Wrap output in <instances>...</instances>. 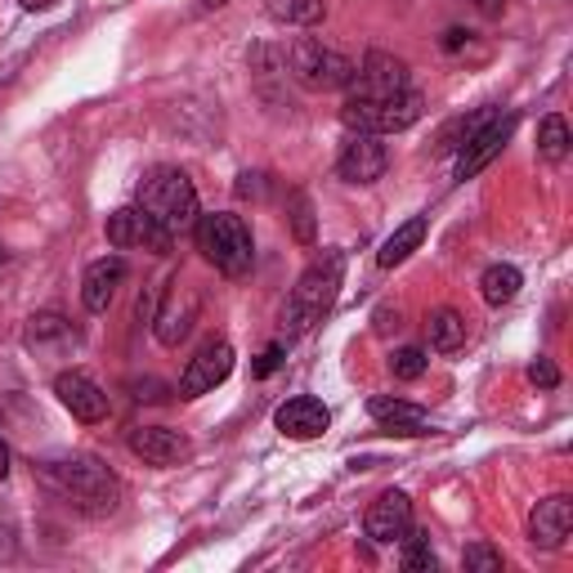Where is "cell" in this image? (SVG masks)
<instances>
[{
	"mask_svg": "<svg viewBox=\"0 0 573 573\" xmlns=\"http://www.w3.org/2000/svg\"><path fill=\"white\" fill-rule=\"evenodd\" d=\"M368 412H372L377 425L390 430V435H430V417L417 403H403V399H390V394H372Z\"/></svg>",
	"mask_w": 573,
	"mask_h": 573,
	"instance_id": "cell-19",
	"label": "cell"
},
{
	"mask_svg": "<svg viewBox=\"0 0 573 573\" xmlns=\"http://www.w3.org/2000/svg\"><path fill=\"white\" fill-rule=\"evenodd\" d=\"M238 193H242V197H251V193H260V175H242V184H238Z\"/></svg>",
	"mask_w": 573,
	"mask_h": 573,
	"instance_id": "cell-35",
	"label": "cell"
},
{
	"mask_svg": "<svg viewBox=\"0 0 573 573\" xmlns=\"http://www.w3.org/2000/svg\"><path fill=\"white\" fill-rule=\"evenodd\" d=\"M273 425L282 430L286 440H318L323 430L332 425V412L323 399L314 394H296V399H286L278 412H273Z\"/></svg>",
	"mask_w": 573,
	"mask_h": 573,
	"instance_id": "cell-15",
	"label": "cell"
},
{
	"mask_svg": "<svg viewBox=\"0 0 573 573\" xmlns=\"http://www.w3.org/2000/svg\"><path fill=\"white\" fill-rule=\"evenodd\" d=\"M0 264H6V251H0Z\"/></svg>",
	"mask_w": 573,
	"mask_h": 573,
	"instance_id": "cell-39",
	"label": "cell"
},
{
	"mask_svg": "<svg viewBox=\"0 0 573 573\" xmlns=\"http://www.w3.org/2000/svg\"><path fill=\"white\" fill-rule=\"evenodd\" d=\"M421 238H425V220L421 215H412L408 225H399L386 242H381V251H377V260H381V269H394V264H403L417 247H421Z\"/></svg>",
	"mask_w": 573,
	"mask_h": 573,
	"instance_id": "cell-22",
	"label": "cell"
},
{
	"mask_svg": "<svg viewBox=\"0 0 573 573\" xmlns=\"http://www.w3.org/2000/svg\"><path fill=\"white\" fill-rule=\"evenodd\" d=\"M340 273H345V251H336V247H327L310 260V269L292 286V301H286V336L310 332L332 310V301L340 292Z\"/></svg>",
	"mask_w": 573,
	"mask_h": 573,
	"instance_id": "cell-2",
	"label": "cell"
},
{
	"mask_svg": "<svg viewBox=\"0 0 573 573\" xmlns=\"http://www.w3.org/2000/svg\"><path fill=\"white\" fill-rule=\"evenodd\" d=\"M41 479L86 516H112L117 501H121V479L99 466L95 457H63V462H45Z\"/></svg>",
	"mask_w": 573,
	"mask_h": 573,
	"instance_id": "cell-1",
	"label": "cell"
},
{
	"mask_svg": "<svg viewBox=\"0 0 573 573\" xmlns=\"http://www.w3.org/2000/svg\"><path fill=\"white\" fill-rule=\"evenodd\" d=\"M139 206L149 210L162 229H171V234L193 229L197 215H202V210H197V188H193V180H188L184 171H175V166H158V171L143 175V184H139Z\"/></svg>",
	"mask_w": 573,
	"mask_h": 573,
	"instance_id": "cell-3",
	"label": "cell"
},
{
	"mask_svg": "<svg viewBox=\"0 0 573 573\" xmlns=\"http://www.w3.org/2000/svg\"><path fill=\"white\" fill-rule=\"evenodd\" d=\"M425 368H430V358H425V349H417V345L394 349V358H390V372H394L399 381H417Z\"/></svg>",
	"mask_w": 573,
	"mask_h": 573,
	"instance_id": "cell-28",
	"label": "cell"
},
{
	"mask_svg": "<svg viewBox=\"0 0 573 573\" xmlns=\"http://www.w3.org/2000/svg\"><path fill=\"white\" fill-rule=\"evenodd\" d=\"M202 10H220V6H229V0H197Z\"/></svg>",
	"mask_w": 573,
	"mask_h": 573,
	"instance_id": "cell-38",
	"label": "cell"
},
{
	"mask_svg": "<svg viewBox=\"0 0 573 573\" xmlns=\"http://www.w3.org/2000/svg\"><path fill=\"white\" fill-rule=\"evenodd\" d=\"M121 282H126V260H121V256L95 260V264L86 269V278H82V305H86L90 314H104V310L112 305V296H117Z\"/></svg>",
	"mask_w": 573,
	"mask_h": 573,
	"instance_id": "cell-18",
	"label": "cell"
},
{
	"mask_svg": "<svg viewBox=\"0 0 573 573\" xmlns=\"http://www.w3.org/2000/svg\"><path fill=\"white\" fill-rule=\"evenodd\" d=\"M569 529H573V501L564 493L542 497L529 516V542L542 551H560L569 542Z\"/></svg>",
	"mask_w": 573,
	"mask_h": 573,
	"instance_id": "cell-14",
	"label": "cell"
},
{
	"mask_svg": "<svg viewBox=\"0 0 573 573\" xmlns=\"http://www.w3.org/2000/svg\"><path fill=\"white\" fill-rule=\"evenodd\" d=\"M399 90H412L408 63L386 54V50H372L364 63H358L354 82H349V99H386V95H399Z\"/></svg>",
	"mask_w": 573,
	"mask_h": 573,
	"instance_id": "cell-7",
	"label": "cell"
},
{
	"mask_svg": "<svg viewBox=\"0 0 573 573\" xmlns=\"http://www.w3.org/2000/svg\"><path fill=\"white\" fill-rule=\"evenodd\" d=\"M569 143H573L569 121H564L560 112L542 117V126H538V153H542L547 162H564V158H569Z\"/></svg>",
	"mask_w": 573,
	"mask_h": 573,
	"instance_id": "cell-25",
	"label": "cell"
},
{
	"mask_svg": "<svg viewBox=\"0 0 573 573\" xmlns=\"http://www.w3.org/2000/svg\"><path fill=\"white\" fill-rule=\"evenodd\" d=\"M425 336H430V349L440 354H457L466 345V318L457 310H435L425 323Z\"/></svg>",
	"mask_w": 573,
	"mask_h": 573,
	"instance_id": "cell-20",
	"label": "cell"
},
{
	"mask_svg": "<svg viewBox=\"0 0 573 573\" xmlns=\"http://www.w3.org/2000/svg\"><path fill=\"white\" fill-rule=\"evenodd\" d=\"M516 112H497L493 121H484L466 143H462V149H457V180H475L501 149H507V139H511V130H516Z\"/></svg>",
	"mask_w": 573,
	"mask_h": 573,
	"instance_id": "cell-8",
	"label": "cell"
},
{
	"mask_svg": "<svg viewBox=\"0 0 573 573\" xmlns=\"http://www.w3.org/2000/svg\"><path fill=\"white\" fill-rule=\"evenodd\" d=\"M54 394H58V403H63L72 417L86 421V425H95V421L108 417V394H104L86 372H63V377L54 381Z\"/></svg>",
	"mask_w": 573,
	"mask_h": 573,
	"instance_id": "cell-16",
	"label": "cell"
},
{
	"mask_svg": "<svg viewBox=\"0 0 573 573\" xmlns=\"http://www.w3.org/2000/svg\"><path fill=\"white\" fill-rule=\"evenodd\" d=\"M497 117V108H479V112H471V117H453L444 130H440V139H435V153H457L462 143L484 126V121H493Z\"/></svg>",
	"mask_w": 573,
	"mask_h": 573,
	"instance_id": "cell-24",
	"label": "cell"
},
{
	"mask_svg": "<svg viewBox=\"0 0 573 573\" xmlns=\"http://www.w3.org/2000/svg\"><path fill=\"white\" fill-rule=\"evenodd\" d=\"M282 72H292L305 90H349L358 63L314 36H296L282 50Z\"/></svg>",
	"mask_w": 573,
	"mask_h": 573,
	"instance_id": "cell-5",
	"label": "cell"
},
{
	"mask_svg": "<svg viewBox=\"0 0 573 573\" xmlns=\"http://www.w3.org/2000/svg\"><path fill=\"white\" fill-rule=\"evenodd\" d=\"M292 225H296V238H301V242H314V210H310V197H305V193L292 197Z\"/></svg>",
	"mask_w": 573,
	"mask_h": 573,
	"instance_id": "cell-30",
	"label": "cell"
},
{
	"mask_svg": "<svg viewBox=\"0 0 573 573\" xmlns=\"http://www.w3.org/2000/svg\"><path fill=\"white\" fill-rule=\"evenodd\" d=\"M67 336V318L45 310V314H32L28 318V345H50V340H63Z\"/></svg>",
	"mask_w": 573,
	"mask_h": 573,
	"instance_id": "cell-27",
	"label": "cell"
},
{
	"mask_svg": "<svg viewBox=\"0 0 573 573\" xmlns=\"http://www.w3.org/2000/svg\"><path fill=\"white\" fill-rule=\"evenodd\" d=\"M520 282H525V278H520L516 264H488L484 278H479V292H484L488 305L501 310V305H511V301L520 296Z\"/></svg>",
	"mask_w": 573,
	"mask_h": 573,
	"instance_id": "cell-21",
	"label": "cell"
},
{
	"mask_svg": "<svg viewBox=\"0 0 573 573\" xmlns=\"http://www.w3.org/2000/svg\"><path fill=\"white\" fill-rule=\"evenodd\" d=\"M386 166H390V153H386L381 134H349V143L336 158V175L345 184H377L386 175Z\"/></svg>",
	"mask_w": 573,
	"mask_h": 573,
	"instance_id": "cell-10",
	"label": "cell"
},
{
	"mask_svg": "<svg viewBox=\"0 0 573 573\" xmlns=\"http://www.w3.org/2000/svg\"><path fill=\"white\" fill-rule=\"evenodd\" d=\"M421 112H425L421 90H399V95H386V99H349L345 95L340 121H345L349 134H399V130L417 126Z\"/></svg>",
	"mask_w": 573,
	"mask_h": 573,
	"instance_id": "cell-6",
	"label": "cell"
},
{
	"mask_svg": "<svg viewBox=\"0 0 573 573\" xmlns=\"http://www.w3.org/2000/svg\"><path fill=\"white\" fill-rule=\"evenodd\" d=\"M264 10H269V19L286 23V28H314L327 14L323 0H264Z\"/></svg>",
	"mask_w": 573,
	"mask_h": 573,
	"instance_id": "cell-23",
	"label": "cell"
},
{
	"mask_svg": "<svg viewBox=\"0 0 573 573\" xmlns=\"http://www.w3.org/2000/svg\"><path fill=\"white\" fill-rule=\"evenodd\" d=\"M108 242L112 247H149V251H171L175 234L162 229L149 210H143L139 202L134 206H121L108 215Z\"/></svg>",
	"mask_w": 573,
	"mask_h": 573,
	"instance_id": "cell-9",
	"label": "cell"
},
{
	"mask_svg": "<svg viewBox=\"0 0 573 573\" xmlns=\"http://www.w3.org/2000/svg\"><path fill=\"white\" fill-rule=\"evenodd\" d=\"M54 0H23V10H50Z\"/></svg>",
	"mask_w": 573,
	"mask_h": 573,
	"instance_id": "cell-37",
	"label": "cell"
},
{
	"mask_svg": "<svg viewBox=\"0 0 573 573\" xmlns=\"http://www.w3.org/2000/svg\"><path fill=\"white\" fill-rule=\"evenodd\" d=\"M130 453L143 457L149 466H180L193 457V444L180 435V430H166V425H139L130 430Z\"/></svg>",
	"mask_w": 573,
	"mask_h": 573,
	"instance_id": "cell-12",
	"label": "cell"
},
{
	"mask_svg": "<svg viewBox=\"0 0 573 573\" xmlns=\"http://www.w3.org/2000/svg\"><path fill=\"white\" fill-rule=\"evenodd\" d=\"M10 475V448H6V440H0V479Z\"/></svg>",
	"mask_w": 573,
	"mask_h": 573,
	"instance_id": "cell-36",
	"label": "cell"
},
{
	"mask_svg": "<svg viewBox=\"0 0 573 573\" xmlns=\"http://www.w3.org/2000/svg\"><path fill=\"white\" fill-rule=\"evenodd\" d=\"M399 542H403V569H417V573H430V569H435V551H430V533L408 529Z\"/></svg>",
	"mask_w": 573,
	"mask_h": 573,
	"instance_id": "cell-26",
	"label": "cell"
},
{
	"mask_svg": "<svg viewBox=\"0 0 573 573\" xmlns=\"http://www.w3.org/2000/svg\"><path fill=\"white\" fill-rule=\"evenodd\" d=\"M466 569L471 573H501V551H493L488 542H475V547H466Z\"/></svg>",
	"mask_w": 573,
	"mask_h": 573,
	"instance_id": "cell-29",
	"label": "cell"
},
{
	"mask_svg": "<svg viewBox=\"0 0 573 573\" xmlns=\"http://www.w3.org/2000/svg\"><path fill=\"white\" fill-rule=\"evenodd\" d=\"M197 251L229 278L247 273L251 260H256V247H251V229L242 225V215L234 210H210V215H197Z\"/></svg>",
	"mask_w": 573,
	"mask_h": 573,
	"instance_id": "cell-4",
	"label": "cell"
},
{
	"mask_svg": "<svg viewBox=\"0 0 573 573\" xmlns=\"http://www.w3.org/2000/svg\"><path fill=\"white\" fill-rule=\"evenodd\" d=\"M364 529H368V538L381 542V547L399 542V538L412 529V501H408V493H399V488L381 493L372 507H368V516H364Z\"/></svg>",
	"mask_w": 573,
	"mask_h": 573,
	"instance_id": "cell-13",
	"label": "cell"
},
{
	"mask_svg": "<svg viewBox=\"0 0 573 573\" xmlns=\"http://www.w3.org/2000/svg\"><path fill=\"white\" fill-rule=\"evenodd\" d=\"M234 372V345L229 340H210L197 349V358H188V368L180 377V399H197L206 390H215L220 381H229Z\"/></svg>",
	"mask_w": 573,
	"mask_h": 573,
	"instance_id": "cell-11",
	"label": "cell"
},
{
	"mask_svg": "<svg viewBox=\"0 0 573 573\" xmlns=\"http://www.w3.org/2000/svg\"><path fill=\"white\" fill-rule=\"evenodd\" d=\"M193 318H197V296H193V286H184V282L175 278V286L166 292V305H162L158 318H153V332H158V340H162L166 349H175V345L193 332Z\"/></svg>",
	"mask_w": 573,
	"mask_h": 573,
	"instance_id": "cell-17",
	"label": "cell"
},
{
	"mask_svg": "<svg viewBox=\"0 0 573 573\" xmlns=\"http://www.w3.org/2000/svg\"><path fill=\"white\" fill-rule=\"evenodd\" d=\"M529 381L542 386V390H555V386H560V368L551 364V358H538V364L529 368Z\"/></svg>",
	"mask_w": 573,
	"mask_h": 573,
	"instance_id": "cell-32",
	"label": "cell"
},
{
	"mask_svg": "<svg viewBox=\"0 0 573 573\" xmlns=\"http://www.w3.org/2000/svg\"><path fill=\"white\" fill-rule=\"evenodd\" d=\"M475 10H479L484 19H497L501 10H507V0H475Z\"/></svg>",
	"mask_w": 573,
	"mask_h": 573,
	"instance_id": "cell-33",
	"label": "cell"
},
{
	"mask_svg": "<svg viewBox=\"0 0 573 573\" xmlns=\"http://www.w3.org/2000/svg\"><path fill=\"white\" fill-rule=\"evenodd\" d=\"M466 36H471V32H462V28H453V32L444 36V50H462V45H466Z\"/></svg>",
	"mask_w": 573,
	"mask_h": 573,
	"instance_id": "cell-34",
	"label": "cell"
},
{
	"mask_svg": "<svg viewBox=\"0 0 573 573\" xmlns=\"http://www.w3.org/2000/svg\"><path fill=\"white\" fill-rule=\"evenodd\" d=\"M282 358H286V345H282V340H273V345H269V349L256 358V368H251V372L264 381V377H273V372L282 368Z\"/></svg>",
	"mask_w": 573,
	"mask_h": 573,
	"instance_id": "cell-31",
	"label": "cell"
}]
</instances>
